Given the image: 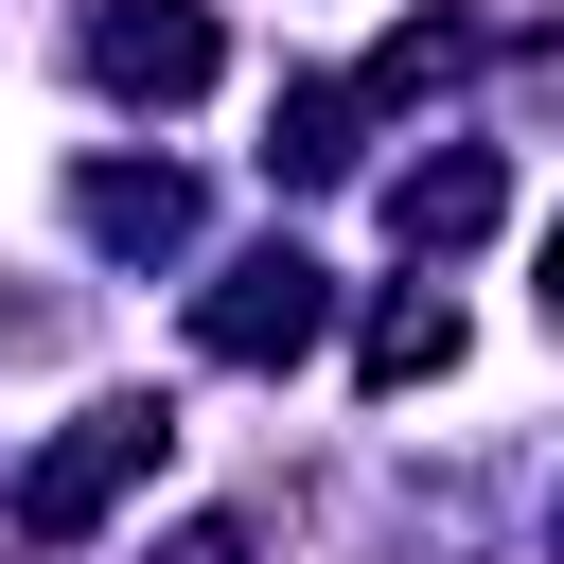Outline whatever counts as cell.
<instances>
[{
  "label": "cell",
  "instance_id": "10",
  "mask_svg": "<svg viewBox=\"0 0 564 564\" xmlns=\"http://www.w3.org/2000/svg\"><path fill=\"white\" fill-rule=\"evenodd\" d=\"M546 317H564V229H546Z\"/></svg>",
  "mask_w": 564,
  "mask_h": 564
},
{
  "label": "cell",
  "instance_id": "4",
  "mask_svg": "<svg viewBox=\"0 0 564 564\" xmlns=\"http://www.w3.org/2000/svg\"><path fill=\"white\" fill-rule=\"evenodd\" d=\"M494 212H511L494 141H441V159H405V176H388V229H405V264H458V247H476Z\"/></svg>",
  "mask_w": 564,
  "mask_h": 564
},
{
  "label": "cell",
  "instance_id": "8",
  "mask_svg": "<svg viewBox=\"0 0 564 564\" xmlns=\"http://www.w3.org/2000/svg\"><path fill=\"white\" fill-rule=\"evenodd\" d=\"M441 70H476V18H405V35H388L352 88H370V106H405V88H441Z\"/></svg>",
  "mask_w": 564,
  "mask_h": 564
},
{
  "label": "cell",
  "instance_id": "9",
  "mask_svg": "<svg viewBox=\"0 0 564 564\" xmlns=\"http://www.w3.org/2000/svg\"><path fill=\"white\" fill-rule=\"evenodd\" d=\"M159 564H247V529H229V511H212V529H176V546H159Z\"/></svg>",
  "mask_w": 564,
  "mask_h": 564
},
{
  "label": "cell",
  "instance_id": "3",
  "mask_svg": "<svg viewBox=\"0 0 564 564\" xmlns=\"http://www.w3.org/2000/svg\"><path fill=\"white\" fill-rule=\"evenodd\" d=\"M88 70H106L123 106H194V88L229 70V35H212V0H106V18H88Z\"/></svg>",
  "mask_w": 564,
  "mask_h": 564
},
{
  "label": "cell",
  "instance_id": "2",
  "mask_svg": "<svg viewBox=\"0 0 564 564\" xmlns=\"http://www.w3.org/2000/svg\"><path fill=\"white\" fill-rule=\"evenodd\" d=\"M335 335V264L317 247H247V264H212V300H194V352L212 370H300Z\"/></svg>",
  "mask_w": 564,
  "mask_h": 564
},
{
  "label": "cell",
  "instance_id": "11",
  "mask_svg": "<svg viewBox=\"0 0 564 564\" xmlns=\"http://www.w3.org/2000/svg\"><path fill=\"white\" fill-rule=\"evenodd\" d=\"M546 564H564V529H546Z\"/></svg>",
  "mask_w": 564,
  "mask_h": 564
},
{
  "label": "cell",
  "instance_id": "7",
  "mask_svg": "<svg viewBox=\"0 0 564 564\" xmlns=\"http://www.w3.org/2000/svg\"><path fill=\"white\" fill-rule=\"evenodd\" d=\"M352 123H370V88H282V141H264V176H352Z\"/></svg>",
  "mask_w": 564,
  "mask_h": 564
},
{
  "label": "cell",
  "instance_id": "6",
  "mask_svg": "<svg viewBox=\"0 0 564 564\" xmlns=\"http://www.w3.org/2000/svg\"><path fill=\"white\" fill-rule=\"evenodd\" d=\"M352 370H370V405L441 388V370H458V300H441V282H388V300H370V335H352Z\"/></svg>",
  "mask_w": 564,
  "mask_h": 564
},
{
  "label": "cell",
  "instance_id": "1",
  "mask_svg": "<svg viewBox=\"0 0 564 564\" xmlns=\"http://www.w3.org/2000/svg\"><path fill=\"white\" fill-rule=\"evenodd\" d=\"M159 458H176V405H159V388L88 405V423H70V441H53L35 476H18V546H88V529H106V511H123V494H141Z\"/></svg>",
  "mask_w": 564,
  "mask_h": 564
},
{
  "label": "cell",
  "instance_id": "5",
  "mask_svg": "<svg viewBox=\"0 0 564 564\" xmlns=\"http://www.w3.org/2000/svg\"><path fill=\"white\" fill-rule=\"evenodd\" d=\"M70 229L123 247V264H159V247H194V176H176V159H88V176H70Z\"/></svg>",
  "mask_w": 564,
  "mask_h": 564
}]
</instances>
